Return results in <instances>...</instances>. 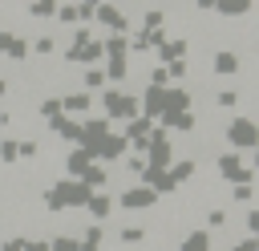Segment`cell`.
I'll use <instances>...</instances> for the list:
<instances>
[{
    "label": "cell",
    "instance_id": "2",
    "mask_svg": "<svg viewBox=\"0 0 259 251\" xmlns=\"http://www.w3.org/2000/svg\"><path fill=\"white\" fill-rule=\"evenodd\" d=\"M206 247H210V239H206L202 231H198V235H190V239L182 243V251H206Z\"/></svg>",
    "mask_w": 259,
    "mask_h": 251
},
{
    "label": "cell",
    "instance_id": "5",
    "mask_svg": "<svg viewBox=\"0 0 259 251\" xmlns=\"http://www.w3.org/2000/svg\"><path fill=\"white\" fill-rule=\"evenodd\" d=\"M138 239H142L138 227H125V231H121V243H138Z\"/></svg>",
    "mask_w": 259,
    "mask_h": 251
},
{
    "label": "cell",
    "instance_id": "6",
    "mask_svg": "<svg viewBox=\"0 0 259 251\" xmlns=\"http://www.w3.org/2000/svg\"><path fill=\"white\" fill-rule=\"evenodd\" d=\"M0 158H16V142H0Z\"/></svg>",
    "mask_w": 259,
    "mask_h": 251
},
{
    "label": "cell",
    "instance_id": "3",
    "mask_svg": "<svg viewBox=\"0 0 259 251\" xmlns=\"http://www.w3.org/2000/svg\"><path fill=\"white\" fill-rule=\"evenodd\" d=\"M214 65H219V73H231V69H235V65H239V61H235V57H231V53H223V57H219V61H214Z\"/></svg>",
    "mask_w": 259,
    "mask_h": 251
},
{
    "label": "cell",
    "instance_id": "1",
    "mask_svg": "<svg viewBox=\"0 0 259 251\" xmlns=\"http://www.w3.org/2000/svg\"><path fill=\"white\" fill-rule=\"evenodd\" d=\"M231 134H235V142H239V146H251V138H255L251 121H235V130H231Z\"/></svg>",
    "mask_w": 259,
    "mask_h": 251
},
{
    "label": "cell",
    "instance_id": "4",
    "mask_svg": "<svg viewBox=\"0 0 259 251\" xmlns=\"http://www.w3.org/2000/svg\"><path fill=\"white\" fill-rule=\"evenodd\" d=\"M89 211H93V215H97V219H101V215H105V211H109V198H93V202H89Z\"/></svg>",
    "mask_w": 259,
    "mask_h": 251
}]
</instances>
